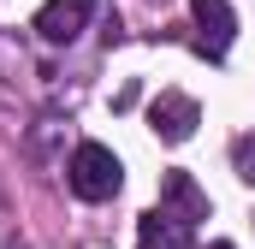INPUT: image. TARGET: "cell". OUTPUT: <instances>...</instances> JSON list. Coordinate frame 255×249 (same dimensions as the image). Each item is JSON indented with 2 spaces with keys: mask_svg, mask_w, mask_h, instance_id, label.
Listing matches in <instances>:
<instances>
[{
  "mask_svg": "<svg viewBox=\"0 0 255 249\" xmlns=\"http://www.w3.org/2000/svg\"><path fill=\"white\" fill-rule=\"evenodd\" d=\"M190 18H196V30H202V48H208L214 60H226V48H232V36H238L232 0H190Z\"/></svg>",
  "mask_w": 255,
  "mask_h": 249,
  "instance_id": "5",
  "label": "cell"
},
{
  "mask_svg": "<svg viewBox=\"0 0 255 249\" xmlns=\"http://www.w3.org/2000/svg\"><path fill=\"white\" fill-rule=\"evenodd\" d=\"M160 208H172L184 220H208V196H202V184L190 172H166L160 178Z\"/></svg>",
  "mask_w": 255,
  "mask_h": 249,
  "instance_id": "6",
  "label": "cell"
},
{
  "mask_svg": "<svg viewBox=\"0 0 255 249\" xmlns=\"http://www.w3.org/2000/svg\"><path fill=\"white\" fill-rule=\"evenodd\" d=\"M208 249H238V244H208Z\"/></svg>",
  "mask_w": 255,
  "mask_h": 249,
  "instance_id": "8",
  "label": "cell"
},
{
  "mask_svg": "<svg viewBox=\"0 0 255 249\" xmlns=\"http://www.w3.org/2000/svg\"><path fill=\"white\" fill-rule=\"evenodd\" d=\"M232 166H238V178H244V184H255V130L232 142Z\"/></svg>",
  "mask_w": 255,
  "mask_h": 249,
  "instance_id": "7",
  "label": "cell"
},
{
  "mask_svg": "<svg viewBox=\"0 0 255 249\" xmlns=\"http://www.w3.org/2000/svg\"><path fill=\"white\" fill-rule=\"evenodd\" d=\"M89 12H95V0H42V12H36V36H42L48 48H65V42L83 36Z\"/></svg>",
  "mask_w": 255,
  "mask_h": 249,
  "instance_id": "3",
  "label": "cell"
},
{
  "mask_svg": "<svg viewBox=\"0 0 255 249\" xmlns=\"http://www.w3.org/2000/svg\"><path fill=\"white\" fill-rule=\"evenodd\" d=\"M65 184L77 190L83 202H107L125 184V166H119V154L107 142H77L71 148V166H65Z\"/></svg>",
  "mask_w": 255,
  "mask_h": 249,
  "instance_id": "1",
  "label": "cell"
},
{
  "mask_svg": "<svg viewBox=\"0 0 255 249\" xmlns=\"http://www.w3.org/2000/svg\"><path fill=\"white\" fill-rule=\"evenodd\" d=\"M136 249H196V220L172 208H148L136 220Z\"/></svg>",
  "mask_w": 255,
  "mask_h": 249,
  "instance_id": "4",
  "label": "cell"
},
{
  "mask_svg": "<svg viewBox=\"0 0 255 249\" xmlns=\"http://www.w3.org/2000/svg\"><path fill=\"white\" fill-rule=\"evenodd\" d=\"M196 124H202V107H196L190 95H178V89L154 95V107H148V130H154L160 142H190Z\"/></svg>",
  "mask_w": 255,
  "mask_h": 249,
  "instance_id": "2",
  "label": "cell"
}]
</instances>
